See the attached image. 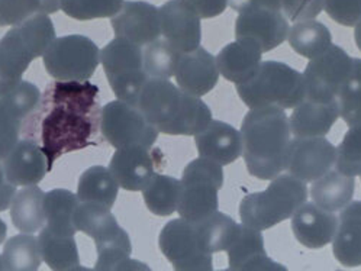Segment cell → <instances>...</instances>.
Listing matches in <instances>:
<instances>
[{
    "mask_svg": "<svg viewBox=\"0 0 361 271\" xmlns=\"http://www.w3.org/2000/svg\"><path fill=\"white\" fill-rule=\"evenodd\" d=\"M99 87L86 82L51 83L31 120H39L41 146L51 171L54 163L67 153L97 144L100 113Z\"/></svg>",
    "mask_w": 361,
    "mask_h": 271,
    "instance_id": "6da1fadb",
    "label": "cell"
},
{
    "mask_svg": "<svg viewBox=\"0 0 361 271\" xmlns=\"http://www.w3.org/2000/svg\"><path fill=\"white\" fill-rule=\"evenodd\" d=\"M290 135V120L285 109H250L241 123V137L243 158L252 177L273 180L286 170Z\"/></svg>",
    "mask_w": 361,
    "mask_h": 271,
    "instance_id": "7a4b0ae2",
    "label": "cell"
},
{
    "mask_svg": "<svg viewBox=\"0 0 361 271\" xmlns=\"http://www.w3.org/2000/svg\"><path fill=\"white\" fill-rule=\"evenodd\" d=\"M137 106L149 123L167 135L195 137L212 122V112L200 97L167 79L149 77Z\"/></svg>",
    "mask_w": 361,
    "mask_h": 271,
    "instance_id": "3957f363",
    "label": "cell"
},
{
    "mask_svg": "<svg viewBox=\"0 0 361 271\" xmlns=\"http://www.w3.org/2000/svg\"><path fill=\"white\" fill-rule=\"evenodd\" d=\"M54 23L38 13L9 30L0 39V97L13 90L31 63L56 39Z\"/></svg>",
    "mask_w": 361,
    "mask_h": 271,
    "instance_id": "277c9868",
    "label": "cell"
},
{
    "mask_svg": "<svg viewBox=\"0 0 361 271\" xmlns=\"http://www.w3.org/2000/svg\"><path fill=\"white\" fill-rule=\"evenodd\" d=\"M306 183L289 175H279L263 191L250 193L240 203L241 224L266 231L280 222L292 219L295 212L307 202Z\"/></svg>",
    "mask_w": 361,
    "mask_h": 271,
    "instance_id": "5b68a950",
    "label": "cell"
},
{
    "mask_svg": "<svg viewBox=\"0 0 361 271\" xmlns=\"http://www.w3.org/2000/svg\"><path fill=\"white\" fill-rule=\"evenodd\" d=\"M237 93L250 109H295L306 99L303 74L280 61H263L248 80L237 84Z\"/></svg>",
    "mask_w": 361,
    "mask_h": 271,
    "instance_id": "8992f818",
    "label": "cell"
},
{
    "mask_svg": "<svg viewBox=\"0 0 361 271\" xmlns=\"http://www.w3.org/2000/svg\"><path fill=\"white\" fill-rule=\"evenodd\" d=\"M180 183L182 194L177 208L180 218L199 222L218 210V194L224 186L222 165L199 157L185 167Z\"/></svg>",
    "mask_w": 361,
    "mask_h": 271,
    "instance_id": "52a82bcc",
    "label": "cell"
},
{
    "mask_svg": "<svg viewBox=\"0 0 361 271\" xmlns=\"http://www.w3.org/2000/svg\"><path fill=\"white\" fill-rule=\"evenodd\" d=\"M100 63L115 96L122 102L137 106L141 92L149 80L144 70V51H141V46L115 38L100 49Z\"/></svg>",
    "mask_w": 361,
    "mask_h": 271,
    "instance_id": "ba28073f",
    "label": "cell"
},
{
    "mask_svg": "<svg viewBox=\"0 0 361 271\" xmlns=\"http://www.w3.org/2000/svg\"><path fill=\"white\" fill-rule=\"evenodd\" d=\"M51 77L60 82H86L100 64V49L85 35L56 38L42 56Z\"/></svg>",
    "mask_w": 361,
    "mask_h": 271,
    "instance_id": "9c48e42d",
    "label": "cell"
},
{
    "mask_svg": "<svg viewBox=\"0 0 361 271\" xmlns=\"http://www.w3.org/2000/svg\"><path fill=\"white\" fill-rule=\"evenodd\" d=\"M100 134L116 150L134 145L151 148L160 131L147 120L138 106L116 99L102 108Z\"/></svg>",
    "mask_w": 361,
    "mask_h": 271,
    "instance_id": "30bf717a",
    "label": "cell"
},
{
    "mask_svg": "<svg viewBox=\"0 0 361 271\" xmlns=\"http://www.w3.org/2000/svg\"><path fill=\"white\" fill-rule=\"evenodd\" d=\"M353 58L338 45L311 58L303 71L306 99L319 103L337 101L351 71Z\"/></svg>",
    "mask_w": 361,
    "mask_h": 271,
    "instance_id": "8fae6325",
    "label": "cell"
},
{
    "mask_svg": "<svg viewBox=\"0 0 361 271\" xmlns=\"http://www.w3.org/2000/svg\"><path fill=\"white\" fill-rule=\"evenodd\" d=\"M160 251L177 271H209L214 268L211 253L203 251L196 224L185 218L170 220L160 232Z\"/></svg>",
    "mask_w": 361,
    "mask_h": 271,
    "instance_id": "7c38bea8",
    "label": "cell"
},
{
    "mask_svg": "<svg viewBox=\"0 0 361 271\" xmlns=\"http://www.w3.org/2000/svg\"><path fill=\"white\" fill-rule=\"evenodd\" d=\"M335 158H337V148L325 137H295L290 141L286 170L299 180L312 183L332 170Z\"/></svg>",
    "mask_w": 361,
    "mask_h": 271,
    "instance_id": "4fadbf2b",
    "label": "cell"
},
{
    "mask_svg": "<svg viewBox=\"0 0 361 271\" xmlns=\"http://www.w3.org/2000/svg\"><path fill=\"white\" fill-rule=\"evenodd\" d=\"M289 22L280 11L255 8L241 12L235 20V38L248 39L269 53L288 39Z\"/></svg>",
    "mask_w": 361,
    "mask_h": 271,
    "instance_id": "5bb4252c",
    "label": "cell"
},
{
    "mask_svg": "<svg viewBox=\"0 0 361 271\" xmlns=\"http://www.w3.org/2000/svg\"><path fill=\"white\" fill-rule=\"evenodd\" d=\"M116 38H122L140 46L149 45L161 35L160 8L141 0L123 2L121 11L111 18Z\"/></svg>",
    "mask_w": 361,
    "mask_h": 271,
    "instance_id": "9a60e30c",
    "label": "cell"
},
{
    "mask_svg": "<svg viewBox=\"0 0 361 271\" xmlns=\"http://www.w3.org/2000/svg\"><path fill=\"white\" fill-rule=\"evenodd\" d=\"M160 19L161 35L178 53H190L200 46V18L185 0L166 2L160 8Z\"/></svg>",
    "mask_w": 361,
    "mask_h": 271,
    "instance_id": "2e32d148",
    "label": "cell"
},
{
    "mask_svg": "<svg viewBox=\"0 0 361 271\" xmlns=\"http://www.w3.org/2000/svg\"><path fill=\"white\" fill-rule=\"evenodd\" d=\"M174 76L177 86L183 92L202 97L214 90L221 73L216 64V57L199 46L190 53L180 56Z\"/></svg>",
    "mask_w": 361,
    "mask_h": 271,
    "instance_id": "e0dca14e",
    "label": "cell"
},
{
    "mask_svg": "<svg viewBox=\"0 0 361 271\" xmlns=\"http://www.w3.org/2000/svg\"><path fill=\"white\" fill-rule=\"evenodd\" d=\"M109 170L123 190L142 191L156 175V163L149 148L134 145L116 148Z\"/></svg>",
    "mask_w": 361,
    "mask_h": 271,
    "instance_id": "ac0fdd59",
    "label": "cell"
},
{
    "mask_svg": "<svg viewBox=\"0 0 361 271\" xmlns=\"http://www.w3.org/2000/svg\"><path fill=\"white\" fill-rule=\"evenodd\" d=\"M338 218L334 212L312 203L302 205L292 216L295 238L309 250H321L332 242Z\"/></svg>",
    "mask_w": 361,
    "mask_h": 271,
    "instance_id": "d6986e66",
    "label": "cell"
},
{
    "mask_svg": "<svg viewBox=\"0 0 361 271\" xmlns=\"http://www.w3.org/2000/svg\"><path fill=\"white\" fill-rule=\"evenodd\" d=\"M4 170L6 179L16 187L38 186L49 171L42 146L32 139L18 141L4 160Z\"/></svg>",
    "mask_w": 361,
    "mask_h": 271,
    "instance_id": "ffe728a7",
    "label": "cell"
},
{
    "mask_svg": "<svg viewBox=\"0 0 361 271\" xmlns=\"http://www.w3.org/2000/svg\"><path fill=\"white\" fill-rule=\"evenodd\" d=\"M195 144L200 157L212 160L219 165H228L243 156L241 131L222 120H214L202 132L195 135Z\"/></svg>",
    "mask_w": 361,
    "mask_h": 271,
    "instance_id": "44dd1931",
    "label": "cell"
},
{
    "mask_svg": "<svg viewBox=\"0 0 361 271\" xmlns=\"http://www.w3.org/2000/svg\"><path fill=\"white\" fill-rule=\"evenodd\" d=\"M228 267L231 270H279L286 268L273 261L264 248L262 231L241 224L235 241L226 250Z\"/></svg>",
    "mask_w": 361,
    "mask_h": 271,
    "instance_id": "7402d4cb",
    "label": "cell"
},
{
    "mask_svg": "<svg viewBox=\"0 0 361 271\" xmlns=\"http://www.w3.org/2000/svg\"><path fill=\"white\" fill-rule=\"evenodd\" d=\"M262 48L252 41L237 39L225 45L216 56L222 77L231 83H244L263 63Z\"/></svg>",
    "mask_w": 361,
    "mask_h": 271,
    "instance_id": "603a6c76",
    "label": "cell"
},
{
    "mask_svg": "<svg viewBox=\"0 0 361 271\" xmlns=\"http://www.w3.org/2000/svg\"><path fill=\"white\" fill-rule=\"evenodd\" d=\"M332 253L344 267L361 265V201L343 209L332 239Z\"/></svg>",
    "mask_w": 361,
    "mask_h": 271,
    "instance_id": "cb8c5ba5",
    "label": "cell"
},
{
    "mask_svg": "<svg viewBox=\"0 0 361 271\" xmlns=\"http://www.w3.org/2000/svg\"><path fill=\"white\" fill-rule=\"evenodd\" d=\"M338 116L340 111L337 101L319 103L305 99L300 105L295 108L292 116L289 118L290 130L295 137H325L334 127Z\"/></svg>",
    "mask_w": 361,
    "mask_h": 271,
    "instance_id": "d4e9b609",
    "label": "cell"
},
{
    "mask_svg": "<svg viewBox=\"0 0 361 271\" xmlns=\"http://www.w3.org/2000/svg\"><path fill=\"white\" fill-rule=\"evenodd\" d=\"M94 242L97 251L96 270H149L148 265L131 260L133 244L130 235L121 227L99 237Z\"/></svg>",
    "mask_w": 361,
    "mask_h": 271,
    "instance_id": "484cf974",
    "label": "cell"
},
{
    "mask_svg": "<svg viewBox=\"0 0 361 271\" xmlns=\"http://www.w3.org/2000/svg\"><path fill=\"white\" fill-rule=\"evenodd\" d=\"M354 190V177L345 176L338 170H329L326 175L312 182L309 191L317 205L331 212H338L351 203Z\"/></svg>",
    "mask_w": 361,
    "mask_h": 271,
    "instance_id": "4316f807",
    "label": "cell"
},
{
    "mask_svg": "<svg viewBox=\"0 0 361 271\" xmlns=\"http://www.w3.org/2000/svg\"><path fill=\"white\" fill-rule=\"evenodd\" d=\"M79 203L77 194L66 189H54L45 193L44 210L47 228L57 235L74 237L79 231L74 220Z\"/></svg>",
    "mask_w": 361,
    "mask_h": 271,
    "instance_id": "83f0119b",
    "label": "cell"
},
{
    "mask_svg": "<svg viewBox=\"0 0 361 271\" xmlns=\"http://www.w3.org/2000/svg\"><path fill=\"white\" fill-rule=\"evenodd\" d=\"M45 193L38 186H27L16 191L11 205V219L18 231L34 234L45 225Z\"/></svg>",
    "mask_w": 361,
    "mask_h": 271,
    "instance_id": "f1b7e54d",
    "label": "cell"
},
{
    "mask_svg": "<svg viewBox=\"0 0 361 271\" xmlns=\"http://www.w3.org/2000/svg\"><path fill=\"white\" fill-rule=\"evenodd\" d=\"M119 184L109 168L94 165L87 168L80 176L77 186V197L80 202H90L114 208L118 197Z\"/></svg>",
    "mask_w": 361,
    "mask_h": 271,
    "instance_id": "f546056e",
    "label": "cell"
},
{
    "mask_svg": "<svg viewBox=\"0 0 361 271\" xmlns=\"http://www.w3.org/2000/svg\"><path fill=\"white\" fill-rule=\"evenodd\" d=\"M42 261L54 271L82 270L74 237L57 235L47 227L38 237Z\"/></svg>",
    "mask_w": 361,
    "mask_h": 271,
    "instance_id": "4dcf8cb0",
    "label": "cell"
},
{
    "mask_svg": "<svg viewBox=\"0 0 361 271\" xmlns=\"http://www.w3.org/2000/svg\"><path fill=\"white\" fill-rule=\"evenodd\" d=\"M195 224L203 251L211 254L226 251L241 229L234 219L218 210Z\"/></svg>",
    "mask_w": 361,
    "mask_h": 271,
    "instance_id": "1f68e13d",
    "label": "cell"
},
{
    "mask_svg": "<svg viewBox=\"0 0 361 271\" xmlns=\"http://www.w3.org/2000/svg\"><path fill=\"white\" fill-rule=\"evenodd\" d=\"M288 41L296 54L311 60L332 45V35L324 23L306 19L296 22L289 30Z\"/></svg>",
    "mask_w": 361,
    "mask_h": 271,
    "instance_id": "d6a6232c",
    "label": "cell"
},
{
    "mask_svg": "<svg viewBox=\"0 0 361 271\" xmlns=\"http://www.w3.org/2000/svg\"><path fill=\"white\" fill-rule=\"evenodd\" d=\"M180 194H182L180 180L157 172L142 190L145 206L157 216H170L177 212Z\"/></svg>",
    "mask_w": 361,
    "mask_h": 271,
    "instance_id": "836d02e7",
    "label": "cell"
},
{
    "mask_svg": "<svg viewBox=\"0 0 361 271\" xmlns=\"http://www.w3.org/2000/svg\"><path fill=\"white\" fill-rule=\"evenodd\" d=\"M2 257L8 271H37L42 263L38 238L27 232L12 237L5 244Z\"/></svg>",
    "mask_w": 361,
    "mask_h": 271,
    "instance_id": "e575fe53",
    "label": "cell"
},
{
    "mask_svg": "<svg viewBox=\"0 0 361 271\" xmlns=\"http://www.w3.org/2000/svg\"><path fill=\"white\" fill-rule=\"evenodd\" d=\"M61 9V0H0V27H16L34 15Z\"/></svg>",
    "mask_w": 361,
    "mask_h": 271,
    "instance_id": "d590c367",
    "label": "cell"
},
{
    "mask_svg": "<svg viewBox=\"0 0 361 271\" xmlns=\"http://www.w3.org/2000/svg\"><path fill=\"white\" fill-rule=\"evenodd\" d=\"M182 53L167 42L166 39H157L147 45L144 51V70L151 79H171L176 74V68Z\"/></svg>",
    "mask_w": 361,
    "mask_h": 271,
    "instance_id": "8d00e7d4",
    "label": "cell"
},
{
    "mask_svg": "<svg viewBox=\"0 0 361 271\" xmlns=\"http://www.w3.org/2000/svg\"><path fill=\"white\" fill-rule=\"evenodd\" d=\"M74 220L77 229L89 235L93 241L119 227L116 218L111 212V208L90 202L79 203Z\"/></svg>",
    "mask_w": 361,
    "mask_h": 271,
    "instance_id": "74e56055",
    "label": "cell"
},
{
    "mask_svg": "<svg viewBox=\"0 0 361 271\" xmlns=\"http://www.w3.org/2000/svg\"><path fill=\"white\" fill-rule=\"evenodd\" d=\"M337 102L340 116L348 127L361 125V58H353L351 71Z\"/></svg>",
    "mask_w": 361,
    "mask_h": 271,
    "instance_id": "f35d334b",
    "label": "cell"
},
{
    "mask_svg": "<svg viewBox=\"0 0 361 271\" xmlns=\"http://www.w3.org/2000/svg\"><path fill=\"white\" fill-rule=\"evenodd\" d=\"M123 0H61V11L75 20H92L115 16Z\"/></svg>",
    "mask_w": 361,
    "mask_h": 271,
    "instance_id": "ab89813d",
    "label": "cell"
},
{
    "mask_svg": "<svg viewBox=\"0 0 361 271\" xmlns=\"http://www.w3.org/2000/svg\"><path fill=\"white\" fill-rule=\"evenodd\" d=\"M335 168L345 176H361V125L350 127L337 148Z\"/></svg>",
    "mask_w": 361,
    "mask_h": 271,
    "instance_id": "60d3db41",
    "label": "cell"
},
{
    "mask_svg": "<svg viewBox=\"0 0 361 271\" xmlns=\"http://www.w3.org/2000/svg\"><path fill=\"white\" fill-rule=\"evenodd\" d=\"M22 122L23 119L11 108L4 97H0V160H5L18 144Z\"/></svg>",
    "mask_w": 361,
    "mask_h": 271,
    "instance_id": "b9f144b4",
    "label": "cell"
},
{
    "mask_svg": "<svg viewBox=\"0 0 361 271\" xmlns=\"http://www.w3.org/2000/svg\"><path fill=\"white\" fill-rule=\"evenodd\" d=\"M2 97L22 119H27L38 108L42 94L34 83L22 80L13 90Z\"/></svg>",
    "mask_w": 361,
    "mask_h": 271,
    "instance_id": "7bdbcfd3",
    "label": "cell"
},
{
    "mask_svg": "<svg viewBox=\"0 0 361 271\" xmlns=\"http://www.w3.org/2000/svg\"><path fill=\"white\" fill-rule=\"evenodd\" d=\"M266 4L293 22L314 19L324 11V0H266Z\"/></svg>",
    "mask_w": 361,
    "mask_h": 271,
    "instance_id": "ee69618b",
    "label": "cell"
},
{
    "mask_svg": "<svg viewBox=\"0 0 361 271\" xmlns=\"http://www.w3.org/2000/svg\"><path fill=\"white\" fill-rule=\"evenodd\" d=\"M324 11L344 27H355L361 22V0H324Z\"/></svg>",
    "mask_w": 361,
    "mask_h": 271,
    "instance_id": "f6af8a7d",
    "label": "cell"
},
{
    "mask_svg": "<svg viewBox=\"0 0 361 271\" xmlns=\"http://www.w3.org/2000/svg\"><path fill=\"white\" fill-rule=\"evenodd\" d=\"M200 19H211L222 15L228 8V0H185Z\"/></svg>",
    "mask_w": 361,
    "mask_h": 271,
    "instance_id": "bcb514c9",
    "label": "cell"
},
{
    "mask_svg": "<svg viewBox=\"0 0 361 271\" xmlns=\"http://www.w3.org/2000/svg\"><path fill=\"white\" fill-rule=\"evenodd\" d=\"M15 194H16V186L6 179L4 165H0V212L11 208Z\"/></svg>",
    "mask_w": 361,
    "mask_h": 271,
    "instance_id": "7dc6e473",
    "label": "cell"
},
{
    "mask_svg": "<svg viewBox=\"0 0 361 271\" xmlns=\"http://www.w3.org/2000/svg\"><path fill=\"white\" fill-rule=\"evenodd\" d=\"M228 6H231L238 13L250 11V9H255V8H262V6L269 8L266 0H228Z\"/></svg>",
    "mask_w": 361,
    "mask_h": 271,
    "instance_id": "c3c4849f",
    "label": "cell"
},
{
    "mask_svg": "<svg viewBox=\"0 0 361 271\" xmlns=\"http://www.w3.org/2000/svg\"><path fill=\"white\" fill-rule=\"evenodd\" d=\"M354 39H355V44L358 46V49L361 51V22H358L355 25V30H354Z\"/></svg>",
    "mask_w": 361,
    "mask_h": 271,
    "instance_id": "681fc988",
    "label": "cell"
},
{
    "mask_svg": "<svg viewBox=\"0 0 361 271\" xmlns=\"http://www.w3.org/2000/svg\"><path fill=\"white\" fill-rule=\"evenodd\" d=\"M6 235H8V227L5 224V220L0 218V244L6 239Z\"/></svg>",
    "mask_w": 361,
    "mask_h": 271,
    "instance_id": "f907efd6",
    "label": "cell"
},
{
    "mask_svg": "<svg viewBox=\"0 0 361 271\" xmlns=\"http://www.w3.org/2000/svg\"><path fill=\"white\" fill-rule=\"evenodd\" d=\"M2 270H6V268H5V263H4V257H2V256H0V271H2Z\"/></svg>",
    "mask_w": 361,
    "mask_h": 271,
    "instance_id": "816d5d0a",
    "label": "cell"
}]
</instances>
